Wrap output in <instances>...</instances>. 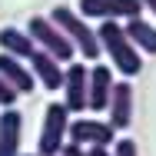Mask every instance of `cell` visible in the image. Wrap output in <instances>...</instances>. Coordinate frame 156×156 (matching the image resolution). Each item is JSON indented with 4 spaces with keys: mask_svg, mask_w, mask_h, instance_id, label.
I'll return each mask as SVG.
<instances>
[{
    "mask_svg": "<svg viewBox=\"0 0 156 156\" xmlns=\"http://www.w3.org/2000/svg\"><path fill=\"white\" fill-rule=\"evenodd\" d=\"M96 40H100V50L110 53V66H113L120 76H136V73L143 70V53L129 43L123 23L103 20L100 30H96Z\"/></svg>",
    "mask_w": 156,
    "mask_h": 156,
    "instance_id": "cell-1",
    "label": "cell"
},
{
    "mask_svg": "<svg viewBox=\"0 0 156 156\" xmlns=\"http://www.w3.org/2000/svg\"><path fill=\"white\" fill-rule=\"evenodd\" d=\"M50 20L66 33V40L73 43V50H80L87 60H96L103 50H100V40H96V30L90 23H83V17L73 10V7H53V13H50Z\"/></svg>",
    "mask_w": 156,
    "mask_h": 156,
    "instance_id": "cell-2",
    "label": "cell"
},
{
    "mask_svg": "<svg viewBox=\"0 0 156 156\" xmlns=\"http://www.w3.org/2000/svg\"><path fill=\"white\" fill-rule=\"evenodd\" d=\"M66 129H70V110H66V103H50L47 113H43L40 140H37V153L60 156L63 143H66Z\"/></svg>",
    "mask_w": 156,
    "mask_h": 156,
    "instance_id": "cell-3",
    "label": "cell"
},
{
    "mask_svg": "<svg viewBox=\"0 0 156 156\" xmlns=\"http://www.w3.org/2000/svg\"><path fill=\"white\" fill-rule=\"evenodd\" d=\"M27 33L33 37V43H37V50H47L53 60H73V43L66 40V33L50 20V17H30V27H27Z\"/></svg>",
    "mask_w": 156,
    "mask_h": 156,
    "instance_id": "cell-4",
    "label": "cell"
},
{
    "mask_svg": "<svg viewBox=\"0 0 156 156\" xmlns=\"http://www.w3.org/2000/svg\"><path fill=\"white\" fill-rule=\"evenodd\" d=\"M66 140L90 150V146H110L116 143V129L103 120H93V116H76L70 120V129H66Z\"/></svg>",
    "mask_w": 156,
    "mask_h": 156,
    "instance_id": "cell-5",
    "label": "cell"
},
{
    "mask_svg": "<svg viewBox=\"0 0 156 156\" xmlns=\"http://www.w3.org/2000/svg\"><path fill=\"white\" fill-rule=\"evenodd\" d=\"M83 20H133L143 13L140 0H80L76 10Z\"/></svg>",
    "mask_w": 156,
    "mask_h": 156,
    "instance_id": "cell-6",
    "label": "cell"
},
{
    "mask_svg": "<svg viewBox=\"0 0 156 156\" xmlns=\"http://www.w3.org/2000/svg\"><path fill=\"white\" fill-rule=\"evenodd\" d=\"M87 96H90V70L83 63H70L63 70V103H66V110L83 116Z\"/></svg>",
    "mask_w": 156,
    "mask_h": 156,
    "instance_id": "cell-7",
    "label": "cell"
},
{
    "mask_svg": "<svg viewBox=\"0 0 156 156\" xmlns=\"http://www.w3.org/2000/svg\"><path fill=\"white\" fill-rule=\"evenodd\" d=\"M110 126L113 129H129L133 126V110H136V103H133V83L129 80H116L113 83V93H110Z\"/></svg>",
    "mask_w": 156,
    "mask_h": 156,
    "instance_id": "cell-8",
    "label": "cell"
},
{
    "mask_svg": "<svg viewBox=\"0 0 156 156\" xmlns=\"http://www.w3.org/2000/svg\"><path fill=\"white\" fill-rule=\"evenodd\" d=\"M113 70L110 66H103V63H96L93 70H90V96H87V110H93V113H103L106 106H110V93H113Z\"/></svg>",
    "mask_w": 156,
    "mask_h": 156,
    "instance_id": "cell-9",
    "label": "cell"
},
{
    "mask_svg": "<svg viewBox=\"0 0 156 156\" xmlns=\"http://www.w3.org/2000/svg\"><path fill=\"white\" fill-rule=\"evenodd\" d=\"M20 140H23V116L20 110H3L0 113V156H20Z\"/></svg>",
    "mask_w": 156,
    "mask_h": 156,
    "instance_id": "cell-10",
    "label": "cell"
},
{
    "mask_svg": "<svg viewBox=\"0 0 156 156\" xmlns=\"http://www.w3.org/2000/svg\"><path fill=\"white\" fill-rule=\"evenodd\" d=\"M30 70H33V80H40L43 90H63V66L47 50H37L30 57Z\"/></svg>",
    "mask_w": 156,
    "mask_h": 156,
    "instance_id": "cell-11",
    "label": "cell"
},
{
    "mask_svg": "<svg viewBox=\"0 0 156 156\" xmlns=\"http://www.w3.org/2000/svg\"><path fill=\"white\" fill-rule=\"evenodd\" d=\"M0 76L7 80V87L13 90V93H30L33 90V73L23 66V60H17V57H10V53H0Z\"/></svg>",
    "mask_w": 156,
    "mask_h": 156,
    "instance_id": "cell-12",
    "label": "cell"
},
{
    "mask_svg": "<svg viewBox=\"0 0 156 156\" xmlns=\"http://www.w3.org/2000/svg\"><path fill=\"white\" fill-rule=\"evenodd\" d=\"M0 53H10L17 60H30L37 53V43L27 30H17V27H3L0 30Z\"/></svg>",
    "mask_w": 156,
    "mask_h": 156,
    "instance_id": "cell-13",
    "label": "cell"
},
{
    "mask_svg": "<svg viewBox=\"0 0 156 156\" xmlns=\"http://www.w3.org/2000/svg\"><path fill=\"white\" fill-rule=\"evenodd\" d=\"M123 30H126L129 43H133L140 53L156 57V23H146L143 17H133V20H123Z\"/></svg>",
    "mask_w": 156,
    "mask_h": 156,
    "instance_id": "cell-14",
    "label": "cell"
},
{
    "mask_svg": "<svg viewBox=\"0 0 156 156\" xmlns=\"http://www.w3.org/2000/svg\"><path fill=\"white\" fill-rule=\"evenodd\" d=\"M113 156H140V150H136V140L120 136V140L113 143Z\"/></svg>",
    "mask_w": 156,
    "mask_h": 156,
    "instance_id": "cell-15",
    "label": "cell"
},
{
    "mask_svg": "<svg viewBox=\"0 0 156 156\" xmlns=\"http://www.w3.org/2000/svg\"><path fill=\"white\" fill-rule=\"evenodd\" d=\"M13 103H17V93H13V90L7 87V80L0 76V106H3V110H10Z\"/></svg>",
    "mask_w": 156,
    "mask_h": 156,
    "instance_id": "cell-16",
    "label": "cell"
},
{
    "mask_svg": "<svg viewBox=\"0 0 156 156\" xmlns=\"http://www.w3.org/2000/svg\"><path fill=\"white\" fill-rule=\"evenodd\" d=\"M60 156H87V150H83V146H76V143H70V140H66V143H63V150H60Z\"/></svg>",
    "mask_w": 156,
    "mask_h": 156,
    "instance_id": "cell-17",
    "label": "cell"
},
{
    "mask_svg": "<svg viewBox=\"0 0 156 156\" xmlns=\"http://www.w3.org/2000/svg\"><path fill=\"white\" fill-rule=\"evenodd\" d=\"M87 156H113V153H110V146H90Z\"/></svg>",
    "mask_w": 156,
    "mask_h": 156,
    "instance_id": "cell-18",
    "label": "cell"
},
{
    "mask_svg": "<svg viewBox=\"0 0 156 156\" xmlns=\"http://www.w3.org/2000/svg\"><path fill=\"white\" fill-rule=\"evenodd\" d=\"M140 3H143V10H150V13L156 17V0H140Z\"/></svg>",
    "mask_w": 156,
    "mask_h": 156,
    "instance_id": "cell-19",
    "label": "cell"
},
{
    "mask_svg": "<svg viewBox=\"0 0 156 156\" xmlns=\"http://www.w3.org/2000/svg\"><path fill=\"white\" fill-rule=\"evenodd\" d=\"M20 156H23V153H20ZM27 156H43V153H27Z\"/></svg>",
    "mask_w": 156,
    "mask_h": 156,
    "instance_id": "cell-20",
    "label": "cell"
}]
</instances>
